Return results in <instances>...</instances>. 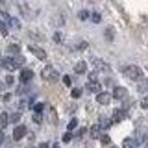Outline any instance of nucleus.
<instances>
[{
  "mask_svg": "<svg viewBox=\"0 0 148 148\" xmlns=\"http://www.w3.org/2000/svg\"><path fill=\"white\" fill-rule=\"evenodd\" d=\"M122 74L126 78H130V80H135V82L143 78V71L137 67V65H126V67L122 69Z\"/></svg>",
  "mask_w": 148,
  "mask_h": 148,
  "instance_id": "obj_1",
  "label": "nucleus"
},
{
  "mask_svg": "<svg viewBox=\"0 0 148 148\" xmlns=\"http://www.w3.org/2000/svg\"><path fill=\"white\" fill-rule=\"evenodd\" d=\"M22 63H24V59H22L21 56H17V58H11V56H9V58H4L2 59L4 69H8V71H17Z\"/></svg>",
  "mask_w": 148,
  "mask_h": 148,
  "instance_id": "obj_2",
  "label": "nucleus"
},
{
  "mask_svg": "<svg viewBox=\"0 0 148 148\" xmlns=\"http://www.w3.org/2000/svg\"><path fill=\"white\" fill-rule=\"evenodd\" d=\"M41 76H43V80H46V82H58V80H59V72L56 71L52 65L45 67L43 72H41Z\"/></svg>",
  "mask_w": 148,
  "mask_h": 148,
  "instance_id": "obj_3",
  "label": "nucleus"
},
{
  "mask_svg": "<svg viewBox=\"0 0 148 148\" xmlns=\"http://www.w3.org/2000/svg\"><path fill=\"white\" fill-rule=\"evenodd\" d=\"M2 17H4V18H6V22H8V24H9V26H11V28H13V30H18V28H21V22H18V21H17V18H15V17H9V15H8V13H6V11H4V9H2Z\"/></svg>",
  "mask_w": 148,
  "mask_h": 148,
  "instance_id": "obj_4",
  "label": "nucleus"
},
{
  "mask_svg": "<svg viewBox=\"0 0 148 148\" xmlns=\"http://www.w3.org/2000/svg\"><path fill=\"white\" fill-rule=\"evenodd\" d=\"M96 102H98V104H104V106H108L109 102H111V95L109 92H96Z\"/></svg>",
  "mask_w": 148,
  "mask_h": 148,
  "instance_id": "obj_5",
  "label": "nucleus"
},
{
  "mask_svg": "<svg viewBox=\"0 0 148 148\" xmlns=\"http://www.w3.org/2000/svg\"><path fill=\"white\" fill-rule=\"evenodd\" d=\"M30 52L34 54L37 59H46V52H45L43 48H39V46H34V45H32L30 46Z\"/></svg>",
  "mask_w": 148,
  "mask_h": 148,
  "instance_id": "obj_6",
  "label": "nucleus"
},
{
  "mask_svg": "<svg viewBox=\"0 0 148 148\" xmlns=\"http://www.w3.org/2000/svg\"><path fill=\"white\" fill-rule=\"evenodd\" d=\"M126 95H128V91L124 89V87H115V91H113V98L122 100V98H126Z\"/></svg>",
  "mask_w": 148,
  "mask_h": 148,
  "instance_id": "obj_7",
  "label": "nucleus"
},
{
  "mask_svg": "<svg viewBox=\"0 0 148 148\" xmlns=\"http://www.w3.org/2000/svg\"><path fill=\"white\" fill-rule=\"evenodd\" d=\"M24 135H26V128H24V126H17L15 130H13V139H15V141L22 139Z\"/></svg>",
  "mask_w": 148,
  "mask_h": 148,
  "instance_id": "obj_8",
  "label": "nucleus"
},
{
  "mask_svg": "<svg viewBox=\"0 0 148 148\" xmlns=\"http://www.w3.org/2000/svg\"><path fill=\"white\" fill-rule=\"evenodd\" d=\"M100 83L96 82V80H89L87 82V91H91V92H100Z\"/></svg>",
  "mask_w": 148,
  "mask_h": 148,
  "instance_id": "obj_9",
  "label": "nucleus"
},
{
  "mask_svg": "<svg viewBox=\"0 0 148 148\" xmlns=\"http://www.w3.org/2000/svg\"><path fill=\"white\" fill-rule=\"evenodd\" d=\"M32 78H34V72H32L30 69H24V71L21 72V82H22V83H28Z\"/></svg>",
  "mask_w": 148,
  "mask_h": 148,
  "instance_id": "obj_10",
  "label": "nucleus"
},
{
  "mask_svg": "<svg viewBox=\"0 0 148 148\" xmlns=\"http://www.w3.org/2000/svg\"><path fill=\"white\" fill-rule=\"evenodd\" d=\"M126 119V111L124 109H117L113 113V122H120V120H124Z\"/></svg>",
  "mask_w": 148,
  "mask_h": 148,
  "instance_id": "obj_11",
  "label": "nucleus"
},
{
  "mask_svg": "<svg viewBox=\"0 0 148 148\" xmlns=\"http://www.w3.org/2000/svg\"><path fill=\"white\" fill-rule=\"evenodd\" d=\"M87 71V65H85V61H78L76 65H74V72L76 74H83Z\"/></svg>",
  "mask_w": 148,
  "mask_h": 148,
  "instance_id": "obj_12",
  "label": "nucleus"
},
{
  "mask_svg": "<svg viewBox=\"0 0 148 148\" xmlns=\"http://www.w3.org/2000/svg\"><path fill=\"white\" fill-rule=\"evenodd\" d=\"M92 63H95V67L98 69V71H106V72L109 71V65H106L104 61H100V59H95V61H92Z\"/></svg>",
  "mask_w": 148,
  "mask_h": 148,
  "instance_id": "obj_13",
  "label": "nucleus"
},
{
  "mask_svg": "<svg viewBox=\"0 0 148 148\" xmlns=\"http://www.w3.org/2000/svg\"><path fill=\"white\" fill-rule=\"evenodd\" d=\"M8 122H9V115H8V113H0V130L6 128Z\"/></svg>",
  "mask_w": 148,
  "mask_h": 148,
  "instance_id": "obj_14",
  "label": "nucleus"
},
{
  "mask_svg": "<svg viewBox=\"0 0 148 148\" xmlns=\"http://www.w3.org/2000/svg\"><path fill=\"white\" fill-rule=\"evenodd\" d=\"M135 145H137V141H135V139H124V141H122V148H135Z\"/></svg>",
  "mask_w": 148,
  "mask_h": 148,
  "instance_id": "obj_15",
  "label": "nucleus"
},
{
  "mask_svg": "<svg viewBox=\"0 0 148 148\" xmlns=\"http://www.w3.org/2000/svg\"><path fill=\"white\" fill-rule=\"evenodd\" d=\"M89 132H91V137L92 139H100V124H95Z\"/></svg>",
  "mask_w": 148,
  "mask_h": 148,
  "instance_id": "obj_16",
  "label": "nucleus"
},
{
  "mask_svg": "<svg viewBox=\"0 0 148 148\" xmlns=\"http://www.w3.org/2000/svg\"><path fill=\"white\" fill-rule=\"evenodd\" d=\"M18 120H21V111H17V113H13L11 117H9V122H13V124H17Z\"/></svg>",
  "mask_w": 148,
  "mask_h": 148,
  "instance_id": "obj_17",
  "label": "nucleus"
},
{
  "mask_svg": "<svg viewBox=\"0 0 148 148\" xmlns=\"http://www.w3.org/2000/svg\"><path fill=\"white\" fill-rule=\"evenodd\" d=\"M18 50H21V46H18V45H9L8 46V52L9 54H18Z\"/></svg>",
  "mask_w": 148,
  "mask_h": 148,
  "instance_id": "obj_18",
  "label": "nucleus"
},
{
  "mask_svg": "<svg viewBox=\"0 0 148 148\" xmlns=\"http://www.w3.org/2000/svg\"><path fill=\"white\" fill-rule=\"evenodd\" d=\"M0 34H2V35H8V24L4 21H0Z\"/></svg>",
  "mask_w": 148,
  "mask_h": 148,
  "instance_id": "obj_19",
  "label": "nucleus"
},
{
  "mask_svg": "<svg viewBox=\"0 0 148 148\" xmlns=\"http://www.w3.org/2000/svg\"><path fill=\"white\" fill-rule=\"evenodd\" d=\"M78 18H80V21H87V18H89V11H85V9L80 11L78 13Z\"/></svg>",
  "mask_w": 148,
  "mask_h": 148,
  "instance_id": "obj_20",
  "label": "nucleus"
},
{
  "mask_svg": "<svg viewBox=\"0 0 148 148\" xmlns=\"http://www.w3.org/2000/svg\"><path fill=\"white\" fill-rule=\"evenodd\" d=\"M111 122H113V120H109V119H102V120H100V128H109V126H111Z\"/></svg>",
  "mask_w": 148,
  "mask_h": 148,
  "instance_id": "obj_21",
  "label": "nucleus"
},
{
  "mask_svg": "<svg viewBox=\"0 0 148 148\" xmlns=\"http://www.w3.org/2000/svg\"><path fill=\"white\" fill-rule=\"evenodd\" d=\"M89 17H91V21H92V22H96V24H98V22L102 21V18H100V15H98V13H92V15H89Z\"/></svg>",
  "mask_w": 148,
  "mask_h": 148,
  "instance_id": "obj_22",
  "label": "nucleus"
},
{
  "mask_svg": "<svg viewBox=\"0 0 148 148\" xmlns=\"http://www.w3.org/2000/svg\"><path fill=\"white\" fill-rule=\"evenodd\" d=\"M71 95H72V98H80V96H82V89H72Z\"/></svg>",
  "mask_w": 148,
  "mask_h": 148,
  "instance_id": "obj_23",
  "label": "nucleus"
},
{
  "mask_svg": "<svg viewBox=\"0 0 148 148\" xmlns=\"http://www.w3.org/2000/svg\"><path fill=\"white\" fill-rule=\"evenodd\" d=\"M100 141H102V145H109L111 139H109V135H100Z\"/></svg>",
  "mask_w": 148,
  "mask_h": 148,
  "instance_id": "obj_24",
  "label": "nucleus"
},
{
  "mask_svg": "<svg viewBox=\"0 0 148 148\" xmlns=\"http://www.w3.org/2000/svg\"><path fill=\"white\" fill-rule=\"evenodd\" d=\"M34 109H35V113H41V111L45 109V104H41V102H39V104H35V106H34Z\"/></svg>",
  "mask_w": 148,
  "mask_h": 148,
  "instance_id": "obj_25",
  "label": "nucleus"
},
{
  "mask_svg": "<svg viewBox=\"0 0 148 148\" xmlns=\"http://www.w3.org/2000/svg\"><path fill=\"white\" fill-rule=\"evenodd\" d=\"M139 91H148V80L141 82V85H139Z\"/></svg>",
  "mask_w": 148,
  "mask_h": 148,
  "instance_id": "obj_26",
  "label": "nucleus"
},
{
  "mask_svg": "<svg viewBox=\"0 0 148 148\" xmlns=\"http://www.w3.org/2000/svg\"><path fill=\"white\" fill-rule=\"evenodd\" d=\"M106 37H108L109 41H113V28H108V30H106Z\"/></svg>",
  "mask_w": 148,
  "mask_h": 148,
  "instance_id": "obj_27",
  "label": "nucleus"
},
{
  "mask_svg": "<svg viewBox=\"0 0 148 148\" xmlns=\"http://www.w3.org/2000/svg\"><path fill=\"white\" fill-rule=\"evenodd\" d=\"M76 126H78V120H76V119H72L71 122H69V132H71V130H74Z\"/></svg>",
  "mask_w": 148,
  "mask_h": 148,
  "instance_id": "obj_28",
  "label": "nucleus"
},
{
  "mask_svg": "<svg viewBox=\"0 0 148 148\" xmlns=\"http://www.w3.org/2000/svg\"><path fill=\"white\" fill-rule=\"evenodd\" d=\"M141 108L143 109H148V96H145V98L141 100Z\"/></svg>",
  "mask_w": 148,
  "mask_h": 148,
  "instance_id": "obj_29",
  "label": "nucleus"
},
{
  "mask_svg": "<svg viewBox=\"0 0 148 148\" xmlns=\"http://www.w3.org/2000/svg\"><path fill=\"white\" fill-rule=\"evenodd\" d=\"M71 139H72V133H71V132H67V133L63 135V143H69Z\"/></svg>",
  "mask_w": 148,
  "mask_h": 148,
  "instance_id": "obj_30",
  "label": "nucleus"
},
{
  "mask_svg": "<svg viewBox=\"0 0 148 148\" xmlns=\"http://www.w3.org/2000/svg\"><path fill=\"white\" fill-rule=\"evenodd\" d=\"M34 120H35V122H37V124H39V122H41V120H43V119H41V113H35V115H34Z\"/></svg>",
  "mask_w": 148,
  "mask_h": 148,
  "instance_id": "obj_31",
  "label": "nucleus"
},
{
  "mask_svg": "<svg viewBox=\"0 0 148 148\" xmlns=\"http://www.w3.org/2000/svg\"><path fill=\"white\" fill-rule=\"evenodd\" d=\"M54 41H56V43H61V34H56L54 35Z\"/></svg>",
  "mask_w": 148,
  "mask_h": 148,
  "instance_id": "obj_32",
  "label": "nucleus"
},
{
  "mask_svg": "<svg viewBox=\"0 0 148 148\" xmlns=\"http://www.w3.org/2000/svg\"><path fill=\"white\" fill-rule=\"evenodd\" d=\"M63 83H65V85H71V78H69V76H63Z\"/></svg>",
  "mask_w": 148,
  "mask_h": 148,
  "instance_id": "obj_33",
  "label": "nucleus"
},
{
  "mask_svg": "<svg viewBox=\"0 0 148 148\" xmlns=\"http://www.w3.org/2000/svg\"><path fill=\"white\" fill-rule=\"evenodd\" d=\"M6 83H8V85H11V83H13V76H6Z\"/></svg>",
  "mask_w": 148,
  "mask_h": 148,
  "instance_id": "obj_34",
  "label": "nucleus"
},
{
  "mask_svg": "<svg viewBox=\"0 0 148 148\" xmlns=\"http://www.w3.org/2000/svg\"><path fill=\"white\" fill-rule=\"evenodd\" d=\"M83 133H85V128H80V130H78V133H76V135H78V137H82Z\"/></svg>",
  "mask_w": 148,
  "mask_h": 148,
  "instance_id": "obj_35",
  "label": "nucleus"
},
{
  "mask_svg": "<svg viewBox=\"0 0 148 148\" xmlns=\"http://www.w3.org/2000/svg\"><path fill=\"white\" fill-rule=\"evenodd\" d=\"M78 48H80V50H85V48H87V43H80V46H78Z\"/></svg>",
  "mask_w": 148,
  "mask_h": 148,
  "instance_id": "obj_36",
  "label": "nucleus"
},
{
  "mask_svg": "<svg viewBox=\"0 0 148 148\" xmlns=\"http://www.w3.org/2000/svg\"><path fill=\"white\" fill-rule=\"evenodd\" d=\"M39 148H50V146H48V143H41Z\"/></svg>",
  "mask_w": 148,
  "mask_h": 148,
  "instance_id": "obj_37",
  "label": "nucleus"
},
{
  "mask_svg": "<svg viewBox=\"0 0 148 148\" xmlns=\"http://www.w3.org/2000/svg\"><path fill=\"white\" fill-rule=\"evenodd\" d=\"M4 143V132H0V145Z\"/></svg>",
  "mask_w": 148,
  "mask_h": 148,
  "instance_id": "obj_38",
  "label": "nucleus"
},
{
  "mask_svg": "<svg viewBox=\"0 0 148 148\" xmlns=\"http://www.w3.org/2000/svg\"><path fill=\"white\" fill-rule=\"evenodd\" d=\"M2 91H4V83L0 82V95H2Z\"/></svg>",
  "mask_w": 148,
  "mask_h": 148,
  "instance_id": "obj_39",
  "label": "nucleus"
},
{
  "mask_svg": "<svg viewBox=\"0 0 148 148\" xmlns=\"http://www.w3.org/2000/svg\"><path fill=\"white\" fill-rule=\"evenodd\" d=\"M0 67H2V56H0Z\"/></svg>",
  "mask_w": 148,
  "mask_h": 148,
  "instance_id": "obj_40",
  "label": "nucleus"
},
{
  "mask_svg": "<svg viewBox=\"0 0 148 148\" xmlns=\"http://www.w3.org/2000/svg\"><path fill=\"white\" fill-rule=\"evenodd\" d=\"M52 148H59V145H54V146H52Z\"/></svg>",
  "mask_w": 148,
  "mask_h": 148,
  "instance_id": "obj_41",
  "label": "nucleus"
},
{
  "mask_svg": "<svg viewBox=\"0 0 148 148\" xmlns=\"http://www.w3.org/2000/svg\"><path fill=\"white\" fill-rule=\"evenodd\" d=\"M0 4H4V0H0Z\"/></svg>",
  "mask_w": 148,
  "mask_h": 148,
  "instance_id": "obj_42",
  "label": "nucleus"
},
{
  "mask_svg": "<svg viewBox=\"0 0 148 148\" xmlns=\"http://www.w3.org/2000/svg\"><path fill=\"white\" fill-rule=\"evenodd\" d=\"M113 148H115V146H113Z\"/></svg>",
  "mask_w": 148,
  "mask_h": 148,
  "instance_id": "obj_43",
  "label": "nucleus"
},
{
  "mask_svg": "<svg viewBox=\"0 0 148 148\" xmlns=\"http://www.w3.org/2000/svg\"><path fill=\"white\" fill-rule=\"evenodd\" d=\"M146 148H148V146H146Z\"/></svg>",
  "mask_w": 148,
  "mask_h": 148,
  "instance_id": "obj_44",
  "label": "nucleus"
}]
</instances>
